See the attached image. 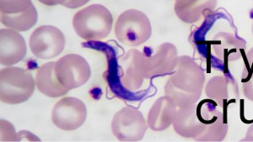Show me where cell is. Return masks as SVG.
<instances>
[{"label": "cell", "mask_w": 253, "mask_h": 142, "mask_svg": "<svg viewBox=\"0 0 253 142\" xmlns=\"http://www.w3.org/2000/svg\"><path fill=\"white\" fill-rule=\"evenodd\" d=\"M206 96L219 106L236 102L239 95L238 84L233 77L223 75L211 77L205 87Z\"/></svg>", "instance_id": "cell-14"}, {"label": "cell", "mask_w": 253, "mask_h": 142, "mask_svg": "<svg viewBox=\"0 0 253 142\" xmlns=\"http://www.w3.org/2000/svg\"><path fill=\"white\" fill-rule=\"evenodd\" d=\"M169 80L175 88L183 91L202 93L205 83V71L193 57L181 56Z\"/></svg>", "instance_id": "cell-8"}, {"label": "cell", "mask_w": 253, "mask_h": 142, "mask_svg": "<svg viewBox=\"0 0 253 142\" xmlns=\"http://www.w3.org/2000/svg\"><path fill=\"white\" fill-rule=\"evenodd\" d=\"M114 30L118 40L129 46H140L146 42L152 34L149 18L138 9H127L122 13Z\"/></svg>", "instance_id": "cell-3"}, {"label": "cell", "mask_w": 253, "mask_h": 142, "mask_svg": "<svg viewBox=\"0 0 253 142\" xmlns=\"http://www.w3.org/2000/svg\"><path fill=\"white\" fill-rule=\"evenodd\" d=\"M112 131L120 142H139L148 130V123L144 115L137 108L124 107L113 116Z\"/></svg>", "instance_id": "cell-4"}, {"label": "cell", "mask_w": 253, "mask_h": 142, "mask_svg": "<svg viewBox=\"0 0 253 142\" xmlns=\"http://www.w3.org/2000/svg\"><path fill=\"white\" fill-rule=\"evenodd\" d=\"M218 0H175L174 10L185 23L193 24L201 20L206 11H213Z\"/></svg>", "instance_id": "cell-17"}, {"label": "cell", "mask_w": 253, "mask_h": 142, "mask_svg": "<svg viewBox=\"0 0 253 142\" xmlns=\"http://www.w3.org/2000/svg\"><path fill=\"white\" fill-rule=\"evenodd\" d=\"M164 92L165 94L172 100L177 108L196 104L199 101L202 94V93H188L176 88L169 79L167 80L166 83Z\"/></svg>", "instance_id": "cell-20"}, {"label": "cell", "mask_w": 253, "mask_h": 142, "mask_svg": "<svg viewBox=\"0 0 253 142\" xmlns=\"http://www.w3.org/2000/svg\"><path fill=\"white\" fill-rule=\"evenodd\" d=\"M242 91L245 97L250 101H253V80L242 81Z\"/></svg>", "instance_id": "cell-24"}, {"label": "cell", "mask_w": 253, "mask_h": 142, "mask_svg": "<svg viewBox=\"0 0 253 142\" xmlns=\"http://www.w3.org/2000/svg\"><path fill=\"white\" fill-rule=\"evenodd\" d=\"M40 3H43L45 5L54 6L61 4L63 5V3L66 1V0H38Z\"/></svg>", "instance_id": "cell-26"}, {"label": "cell", "mask_w": 253, "mask_h": 142, "mask_svg": "<svg viewBox=\"0 0 253 142\" xmlns=\"http://www.w3.org/2000/svg\"><path fill=\"white\" fill-rule=\"evenodd\" d=\"M172 125L175 132L184 138L197 139L205 131L196 104L177 108Z\"/></svg>", "instance_id": "cell-13"}, {"label": "cell", "mask_w": 253, "mask_h": 142, "mask_svg": "<svg viewBox=\"0 0 253 142\" xmlns=\"http://www.w3.org/2000/svg\"><path fill=\"white\" fill-rule=\"evenodd\" d=\"M86 117V106L75 97L63 98L52 108V123L63 131L77 130L85 122Z\"/></svg>", "instance_id": "cell-7"}, {"label": "cell", "mask_w": 253, "mask_h": 142, "mask_svg": "<svg viewBox=\"0 0 253 142\" xmlns=\"http://www.w3.org/2000/svg\"><path fill=\"white\" fill-rule=\"evenodd\" d=\"M55 73L61 84L70 91L89 81L91 69L83 57L78 54H68L55 62Z\"/></svg>", "instance_id": "cell-5"}, {"label": "cell", "mask_w": 253, "mask_h": 142, "mask_svg": "<svg viewBox=\"0 0 253 142\" xmlns=\"http://www.w3.org/2000/svg\"><path fill=\"white\" fill-rule=\"evenodd\" d=\"M36 80L28 70L7 67L0 71V100L8 105H19L29 100L36 88Z\"/></svg>", "instance_id": "cell-2"}, {"label": "cell", "mask_w": 253, "mask_h": 142, "mask_svg": "<svg viewBox=\"0 0 253 142\" xmlns=\"http://www.w3.org/2000/svg\"><path fill=\"white\" fill-rule=\"evenodd\" d=\"M199 118L205 125V131L199 136L196 142H223L228 133L227 120L224 114L217 110L209 100H204L198 106Z\"/></svg>", "instance_id": "cell-10"}, {"label": "cell", "mask_w": 253, "mask_h": 142, "mask_svg": "<svg viewBox=\"0 0 253 142\" xmlns=\"http://www.w3.org/2000/svg\"><path fill=\"white\" fill-rule=\"evenodd\" d=\"M89 0H66L63 3V6L66 7L68 9H77L79 7L86 4Z\"/></svg>", "instance_id": "cell-25"}, {"label": "cell", "mask_w": 253, "mask_h": 142, "mask_svg": "<svg viewBox=\"0 0 253 142\" xmlns=\"http://www.w3.org/2000/svg\"><path fill=\"white\" fill-rule=\"evenodd\" d=\"M35 80L38 90L49 98L62 97L69 92L61 84L55 73V62H49L39 68Z\"/></svg>", "instance_id": "cell-18"}, {"label": "cell", "mask_w": 253, "mask_h": 142, "mask_svg": "<svg viewBox=\"0 0 253 142\" xmlns=\"http://www.w3.org/2000/svg\"><path fill=\"white\" fill-rule=\"evenodd\" d=\"M144 58V52L131 49L120 60V80L124 88L129 91H137L143 85L145 78Z\"/></svg>", "instance_id": "cell-11"}, {"label": "cell", "mask_w": 253, "mask_h": 142, "mask_svg": "<svg viewBox=\"0 0 253 142\" xmlns=\"http://www.w3.org/2000/svg\"><path fill=\"white\" fill-rule=\"evenodd\" d=\"M177 107L167 95L159 98L150 109L147 123L154 131H162L172 125Z\"/></svg>", "instance_id": "cell-16"}, {"label": "cell", "mask_w": 253, "mask_h": 142, "mask_svg": "<svg viewBox=\"0 0 253 142\" xmlns=\"http://www.w3.org/2000/svg\"><path fill=\"white\" fill-rule=\"evenodd\" d=\"M252 32H253V23H252Z\"/></svg>", "instance_id": "cell-28"}, {"label": "cell", "mask_w": 253, "mask_h": 142, "mask_svg": "<svg viewBox=\"0 0 253 142\" xmlns=\"http://www.w3.org/2000/svg\"><path fill=\"white\" fill-rule=\"evenodd\" d=\"M18 137L19 136L15 132L14 126L8 121L1 119V141L16 142V141H20V138Z\"/></svg>", "instance_id": "cell-22"}, {"label": "cell", "mask_w": 253, "mask_h": 142, "mask_svg": "<svg viewBox=\"0 0 253 142\" xmlns=\"http://www.w3.org/2000/svg\"><path fill=\"white\" fill-rule=\"evenodd\" d=\"M65 43L63 32L52 26H42L36 29L29 40L32 54L40 59L58 57L64 50Z\"/></svg>", "instance_id": "cell-6"}, {"label": "cell", "mask_w": 253, "mask_h": 142, "mask_svg": "<svg viewBox=\"0 0 253 142\" xmlns=\"http://www.w3.org/2000/svg\"><path fill=\"white\" fill-rule=\"evenodd\" d=\"M26 55L24 37L11 29L0 31V63L10 67L23 61Z\"/></svg>", "instance_id": "cell-12"}, {"label": "cell", "mask_w": 253, "mask_h": 142, "mask_svg": "<svg viewBox=\"0 0 253 142\" xmlns=\"http://www.w3.org/2000/svg\"><path fill=\"white\" fill-rule=\"evenodd\" d=\"M246 80H253V47L248 51L245 58L242 81H246Z\"/></svg>", "instance_id": "cell-23"}, {"label": "cell", "mask_w": 253, "mask_h": 142, "mask_svg": "<svg viewBox=\"0 0 253 142\" xmlns=\"http://www.w3.org/2000/svg\"><path fill=\"white\" fill-rule=\"evenodd\" d=\"M178 57L177 49L175 45L169 42L160 45L153 55L144 53L145 79L170 75L177 65Z\"/></svg>", "instance_id": "cell-9"}, {"label": "cell", "mask_w": 253, "mask_h": 142, "mask_svg": "<svg viewBox=\"0 0 253 142\" xmlns=\"http://www.w3.org/2000/svg\"><path fill=\"white\" fill-rule=\"evenodd\" d=\"M113 17L109 9L101 4H91L77 12L73 19L76 34L84 40L97 41L112 32Z\"/></svg>", "instance_id": "cell-1"}, {"label": "cell", "mask_w": 253, "mask_h": 142, "mask_svg": "<svg viewBox=\"0 0 253 142\" xmlns=\"http://www.w3.org/2000/svg\"><path fill=\"white\" fill-rule=\"evenodd\" d=\"M32 4V0H0V11L2 14H17L26 11Z\"/></svg>", "instance_id": "cell-21"}, {"label": "cell", "mask_w": 253, "mask_h": 142, "mask_svg": "<svg viewBox=\"0 0 253 142\" xmlns=\"http://www.w3.org/2000/svg\"><path fill=\"white\" fill-rule=\"evenodd\" d=\"M241 142H253V124L249 126L246 136Z\"/></svg>", "instance_id": "cell-27"}, {"label": "cell", "mask_w": 253, "mask_h": 142, "mask_svg": "<svg viewBox=\"0 0 253 142\" xmlns=\"http://www.w3.org/2000/svg\"><path fill=\"white\" fill-rule=\"evenodd\" d=\"M1 23L8 29L16 32H26L38 22V14L32 3L26 11L17 14H2L0 15Z\"/></svg>", "instance_id": "cell-19"}, {"label": "cell", "mask_w": 253, "mask_h": 142, "mask_svg": "<svg viewBox=\"0 0 253 142\" xmlns=\"http://www.w3.org/2000/svg\"><path fill=\"white\" fill-rule=\"evenodd\" d=\"M246 47L247 42L244 39L228 32L217 33L212 40L214 54L223 62H235L240 59Z\"/></svg>", "instance_id": "cell-15"}]
</instances>
